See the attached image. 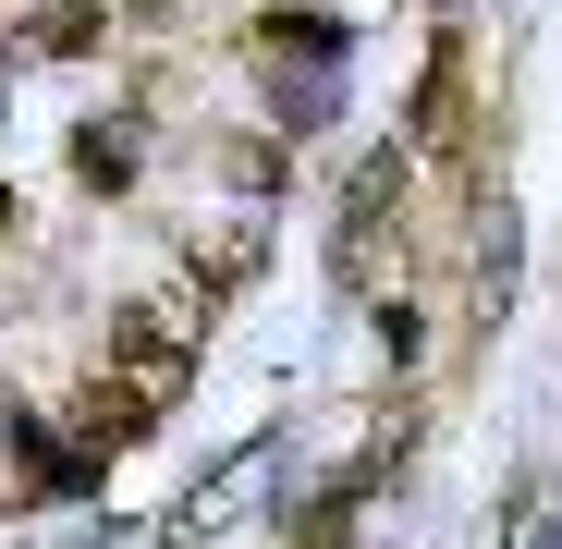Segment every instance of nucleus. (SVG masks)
I'll return each instance as SVG.
<instances>
[{
    "label": "nucleus",
    "instance_id": "f257e3e1",
    "mask_svg": "<svg viewBox=\"0 0 562 549\" xmlns=\"http://www.w3.org/2000/svg\"><path fill=\"white\" fill-rule=\"evenodd\" d=\"M196 318H209V306H135V318H123L111 379H86V403H74L86 451L147 439V415H171V403H183V379H196Z\"/></svg>",
    "mask_w": 562,
    "mask_h": 549
},
{
    "label": "nucleus",
    "instance_id": "f03ea898",
    "mask_svg": "<svg viewBox=\"0 0 562 549\" xmlns=\"http://www.w3.org/2000/svg\"><path fill=\"white\" fill-rule=\"evenodd\" d=\"M392 244H404V159L380 147V159H355V183H342V244H330L342 294H380Z\"/></svg>",
    "mask_w": 562,
    "mask_h": 549
},
{
    "label": "nucleus",
    "instance_id": "7ed1b4c3",
    "mask_svg": "<svg viewBox=\"0 0 562 549\" xmlns=\"http://www.w3.org/2000/svg\"><path fill=\"white\" fill-rule=\"evenodd\" d=\"M257 61L281 73V111H294V123H318L342 99V25L330 13H269L257 25Z\"/></svg>",
    "mask_w": 562,
    "mask_h": 549
},
{
    "label": "nucleus",
    "instance_id": "20e7f679",
    "mask_svg": "<svg viewBox=\"0 0 562 549\" xmlns=\"http://www.w3.org/2000/svg\"><path fill=\"white\" fill-rule=\"evenodd\" d=\"M183 282H196V306L233 294V282H257V232L233 220V232H209V244H183Z\"/></svg>",
    "mask_w": 562,
    "mask_h": 549
},
{
    "label": "nucleus",
    "instance_id": "39448f33",
    "mask_svg": "<svg viewBox=\"0 0 562 549\" xmlns=\"http://www.w3.org/2000/svg\"><path fill=\"white\" fill-rule=\"evenodd\" d=\"M13 439H25V477L37 489H86V477H99V451H61L49 427H13Z\"/></svg>",
    "mask_w": 562,
    "mask_h": 549
},
{
    "label": "nucleus",
    "instance_id": "423d86ee",
    "mask_svg": "<svg viewBox=\"0 0 562 549\" xmlns=\"http://www.w3.org/2000/svg\"><path fill=\"white\" fill-rule=\"evenodd\" d=\"M502 549H562V501H550V489H526V501H514V525H502Z\"/></svg>",
    "mask_w": 562,
    "mask_h": 549
},
{
    "label": "nucleus",
    "instance_id": "0eeeda50",
    "mask_svg": "<svg viewBox=\"0 0 562 549\" xmlns=\"http://www.w3.org/2000/svg\"><path fill=\"white\" fill-rule=\"evenodd\" d=\"M74 171H86V183H123V171H135V147H123V123H111V135L86 123V147H74Z\"/></svg>",
    "mask_w": 562,
    "mask_h": 549
},
{
    "label": "nucleus",
    "instance_id": "6e6552de",
    "mask_svg": "<svg viewBox=\"0 0 562 549\" xmlns=\"http://www.w3.org/2000/svg\"><path fill=\"white\" fill-rule=\"evenodd\" d=\"M0 232H13V196H0Z\"/></svg>",
    "mask_w": 562,
    "mask_h": 549
}]
</instances>
